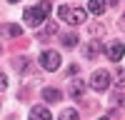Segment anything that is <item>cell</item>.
Returning <instances> with one entry per match:
<instances>
[{"label":"cell","mask_w":125,"mask_h":120,"mask_svg":"<svg viewBox=\"0 0 125 120\" xmlns=\"http://www.w3.org/2000/svg\"><path fill=\"white\" fill-rule=\"evenodd\" d=\"M60 120H80V115H78L75 108H65V110L60 113Z\"/></svg>","instance_id":"obj_14"},{"label":"cell","mask_w":125,"mask_h":120,"mask_svg":"<svg viewBox=\"0 0 125 120\" xmlns=\"http://www.w3.org/2000/svg\"><path fill=\"white\" fill-rule=\"evenodd\" d=\"M0 33H3V38H20L23 35V28L15 25V23H8V25L0 28Z\"/></svg>","instance_id":"obj_9"},{"label":"cell","mask_w":125,"mask_h":120,"mask_svg":"<svg viewBox=\"0 0 125 120\" xmlns=\"http://www.w3.org/2000/svg\"><path fill=\"white\" fill-rule=\"evenodd\" d=\"M55 30H58V25H55V23H48V25H45V30H40L38 40H45V38H50V35H55Z\"/></svg>","instance_id":"obj_13"},{"label":"cell","mask_w":125,"mask_h":120,"mask_svg":"<svg viewBox=\"0 0 125 120\" xmlns=\"http://www.w3.org/2000/svg\"><path fill=\"white\" fill-rule=\"evenodd\" d=\"M68 10H70L68 5H60V8H58V18H60V20H65V15H68Z\"/></svg>","instance_id":"obj_15"},{"label":"cell","mask_w":125,"mask_h":120,"mask_svg":"<svg viewBox=\"0 0 125 120\" xmlns=\"http://www.w3.org/2000/svg\"><path fill=\"white\" fill-rule=\"evenodd\" d=\"M123 55H125V43L118 40V43H110V45H108V58H110V60H120Z\"/></svg>","instance_id":"obj_8"},{"label":"cell","mask_w":125,"mask_h":120,"mask_svg":"<svg viewBox=\"0 0 125 120\" xmlns=\"http://www.w3.org/2000/svg\"><path fill=\"white\" fill-rule=\"evenodd\" d=\"M83 93H85V80H80V78L70 80V85H68V95H70V98H80Z\"/></svg>","instance_id":"obj_7"},{"label":"cell","mask_w":125,"mask_h":120,"mask_svg":"<svg viewBox=\"0 0 125 120\" xmlns=\"http://www.w3.org/2000/svg\"><path fill=\"white\" fill-rule=\"evenodd\" d=\"M120 28H125V13L120 15Z\"/></svg>","instance_id":"obj_19"},{"label":"cell","mask_w":125,"mask_h":120,"mask_svg":"<svg viewBox=\"0 0 125 120\" xmlns=\"http://www.w3.org/2000/svg\"><path fill=\"white\" fill-rule=\"evenodd\" d=\"M90 33H93V35H100V33H103V28H100V25H93V28H90Z\"/></svg>","instance_id":"obj_18"},{"label":"cell","mask_w":125,"mask_h":120,"mask_svg":"<svg viewBox=\"0 0 125 120\" xmlns=\"http://www.w3.org/2000/svg\"><path fill=\"white\" fill-rule=\"evenodd\" d=\"M115 78H118V83H120V85L125 83V73H123V70H118V73H115Z\"/></svg>","instance_id":"obj_17"},{"label":"cell","mask_w":125,"mask_h":120,"mask_svg":"<svg viewBox=\"0 0 125 120\" xmlns=\"http://www.w3.org/2000/svg\"><path fill=\"white\" fill-rule=\"evenodd\" d=\"M43 100H45V103H60L62 93L58 88H43Z\"/></svg>","instance_id":"obj_10"},{"label":"cell","mask_w":125,"mask_h":120,"mask_svg":"<svg viewBox=\"0 0 125 120\" xmlns=\"http://www.w3.org/2000/svg\"><path fill=\"white\" fill-rule=\"evenodd\" d=\"M85 20H88V10H83V8L68 10V15H65V23H70V25H80V23H85Z\"/></svg>","instance_id":"obj_5"},{"label":"cell","mask_w":125,"mask_h":120,"mask_svg":"<svg viewBox=\"0 0 125 120\" xmlns=\"http://www.w3.org/2000/svg\"><path fill=\"white\" fill-rule=\"evenodd\" d=\"M88 10H90L93 15H103V13H105V0H90Z\"/></svg>","instance_id":"obj_11"},{"label":"cell","mask_w":125,"mask_h":120,"mask_svg":"<svg viewBox=\"0 0 125 120\" xmlns=\"http://www.w3.org/2000/svg\"><path fill=\"white\" fill-rule=\"evenodd\" d=\"M100 120H108V118H100Z\"/></svg>","instance_id":"obj_21"},{"label":"cell","mask_w":125,"mask_h":120,"mask_svg":"<svg viewBox=\"0 0 125 120\" xmlns=\"http://www.w3.org/2000/svg\"><path fill=\"white\" fill-rule=\"evenodd\" d=\"M40 65H43L48 73H55L60 68V53L58 50H43V53H40Z\"/></svg>","instance_id":"obj_3"},{"label":"cell","mask_w":125,"mask_h":120,"mask_svg":"<svg viewBox=\"0 0 125 120\" xmlns=\"http://www.w3.org/2000/svg\"><path fill=\"white\" fill-rule=\"evenodd\" d=\"M5 88H8V78L0 73V90H5Z\"/></svg>","instance_id":"obj_16"},{"label":"cell","mask_w":125,"mask_h":120,"mask_svg":"<svg viewBox=\"0 0 125 120\" xmlns=\"http://www.w3.org/2000/svg\"><path fill=\"white\" fill-rule=\"evenodd\" d=\"M110 78H113V75L108 73V70H95V73L90 75V83H88V85L95 90V93H105V90L110 88Z\"/></svg>","instance_id":"obj_2"},{"label":"cell","mask_w":125,"mask_h":120,"mask_svg":"<svg viewBox=\"0 0 125 120\" xmlns=\"http://www.w3.org/2000/svg\"><path fill=\"white\" fill-rule=\"evenodd\" d=\"M50 10H53V8H50V3H48V0H43V3H38L35 8H28L25 13H23V20H25L30 28H38L43 20H48Z\"/></svg>","instance_id":"obj_1"},{"label":"cell","mask_w":125,"mask_h":120,"mask_svg":"<svg viewBox=\"0 0 125 120\" xmlns=\"http://www.w3.org/2000/svg\"><path fill=\"white\" fill-rule=\"evenodd\" d=\"M100 53H105V43H103V40H88L85 48H83V58H85V60L98 58Z\"/></svg>","instance_id":"obj_4"},{"label":"cell","mask_w":125,"mask_h":120,"mask_svg":"<svg viewBox=\"0 0 125 120\" xmlns=\"http://www.w3.org/2000/svg\"><path fill=\"white\" fill-rule=\"evenodd\" d=\"M78 40H80V38H78L75 33H68V35H62V40H60V43L65 45V48H75V45H78Z\"/></svg>","instance_id":"obj_12"},{"label":"cell","mask_w":125,"mask_h":120,"mask_svg":"<svg viewBox=\"0 0 125 120\" xmlns=\"http://www.w3.org/2000/svg\"><path fill=\"white\" fill-rule=\"evenodd\" d=\"M28 120H53V115H50V110L45 105H35V108H30Z\"/></svg>","instance_id":"obj_6"},{"label":"cell","mask_w":125,"mask_h":120,"mask_svg":"<svg viewBox=\"0 0 125 120\" xmlns=\"http://www.w3.org/2000/svg\"><path fill=\"white\" fill-rule=\"evenodd\" d=\"M8 3H18V0H8Z\"/></svg>","instance_id":"obj_20"}]
</instances>
